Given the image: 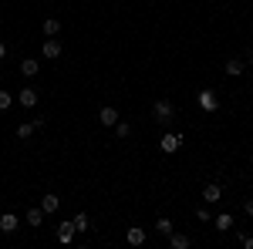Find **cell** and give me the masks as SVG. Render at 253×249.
I'll use <instances>...</instances> for the list:
<instances>
[{
	"label": "cell",
	"mask_w": 253,
	"mask_h": 249,
	"mask_svg": "<svg viewBox=\"0 0 253 249\" xmlns=\"http://www.w3.org/2000/svg\"><path fill=\"white\" fill-rule=\"evenodd\" d=\"M196 219H199V222H210V219H213V215H210V209H206V206H203V209H196Z\"/></svg>",
	"instance_id": "cell-23"
},
{
	"label": "cell",
	"mask_w": 253,
	"mask_h": 249,
	"mask_svg": "<svg viewBox=\"0 0 253 249\" xmlns=\"http://www.w3.org/2000/svg\"><path fill=\"white\" fill-rule=\"evenodd\" d=\"M7 58V44H3V40H0V61Z\"/></svg>",
	"instance_id": "cell-26"
},
{
	"label": "cell",
	"mask_w": 253,
	"mask_h": 249,
	"mask_svg": "<svg viewBox=\"0 0 253 249\" xmlns=\"http://www.w3.org/2000/svg\"><path fill=\"white\" fill-rule=\"evenodd\" d=\"M41 222H44V209H27V226H41Z\"/></svg>",
	"instance_id": "cell-19"
},
{
	"label": "cell",
	"mask_w": 253,
	"mask_h": 249,
	"mask_svg": "<svg viewBox=\"0 0 253 249\" xmlns=\"http://www.w3.org/2000/svg\"><path fill=\"white\" fill-rule=\"evenodd\" d=\"M58 239H61V243H71V239H75V226H71V222H61Z\"/></svg>",
	"instance_id": "cell-16"
},
{
	"label": "cell",
	"mask_w": 253,
	"mask_h": 249,
	"mask_svg": "<svg viewBox=\"0 0 253 249\" xmlns=\"http://www.w3.org/2000/svg\"><path fill=\"white\" fill-rule=\"evenodd\" d=\"M71 226H75V232H88V229H91V226H88V215H84V212H78V215L71 219Z\"/></svg>",
	"instance_id": "cell-18"
},
{
	"label": "cell",
	"mask_w": 253,
	"mask_h": 249,
	"mask_svg": "<svg viewBox=\"0 0 253 249\" xmlns=\"http://www.w3.org/2000/svg\"><path fill=\"white\" fill-rule=\"evenodd\" d=\"M216 229L230 232V229H233V215H230V212H219V215H216Z\"/></svg>",
	"instance_id": "cell-14"
},
{
	"label": "cell",
	"mask_w": 253,
	"mask_h": 249,
	"mask_svg": "<svg viewBox=\"0 0 253 249\" xmlns=\"http://www.w3.org/2000/svg\"><path fill=\"white\" fill-rule=\"evenodd\" d=\"M172 115H175V105H172V101H166V98H162V101L152 105V118L162 121V125H166V121H172Z\"/></svg>",
	"instance_id": "cell-1"
},
{
	"label": "cell",
	"mask_w": 253,
	"mask_h": 249,
	"mask_svg": "<svg viewBox=\"0 0 253 249\" xmlns=\"http://www.w3.org/2000/svg\"><path fill=\"white\" fill-rule=\"evenodd\" d=\"M219 199H223V189H219L216 182H210V185L203 189V202H206V206H216Z\"/></svg>",
	"instance_id": "cell-6"
},
{
	"label": "cell",
	"mask_w": 253,
	"mask_h": 249,
	"mask_svg": "<svg viewBox=\"0 0 253 249\" xmlns=\"http://www.w3.org/2000/svg\"><path fill=\"white\" fill-rule=\"evenodd\" d=\"M199 108H203V111H216V108H219V101H216L213 91H199Z\"/></svg>",
	"instance_id": "cell-7"
},
{
	"label": "cell",
	"mask_w": 253,
	"mask_h": 249,
	"mask_svg": "<svg viewBox=\"0 0 253 249\" xmlns=\"http://www.w3.org/2000/svg\"><path fill=\"white\" fill-rule=\"evenodd\" d=\"M240 243H243V249H253V236H243L240 232Z\"/></svg>",
	"instance_id": "cell-24"
},
{
	"label": "cell",
	"mask_w": 253,
	"mask_h": 249,
	"mask_svg": "<svg viewBox=\"0 0 253 249\" xmlns=\"http://www.w3.org/2000/svg\"><path fill=\"white\" fill-rule=\"evenodd\" d=\"M14 101H17L20 108H38V101H41V91H38V88H20Z\"/></svg>",
	"instance_id": "cell-2"
},
{
	"label": "cell",
	"mask_w": 253,
	"mask_h": 249,
	"mask_svg": "<svg viewBox=\"0 0 253 249\" xmlns=\"http://www.w3.org/2000/svg\"><path fill=\"white\" fill-rule=\"evenodd\" d=\"M34 132H38V128H34V121H24V125H17V138H20V142H27Z\"/></svg>",
	"instance_id": "cell-17"
},
{
	"label": "cell",
	"mask_w": 253,
	"mask_h": 249,
	"mask_svg": "<svg viewBox=\"0 0 253 249\" xmlns=\"http://www.w3.org/2000/svg\"><path fill=\"white\" fill-rule=\"evenodd\" d=\"M38 71H41V61L38 58H24V61H20V74H24V77H34Z\"/></svg>",
	"instance_id": "cell-8"
},
{
	"label": "cell",
	"mask_w": 253,
	"mask_h": 249,
	"mask_svg": "<svg viewBox=\"0 0 253 249\" xmlns=\"http://www.w3.org/2000/svg\"><path fill=\"white\" fill-rule=\"evenodd\" d=\"M41 209H44V215H47V212H58L61 209V199L54 195V192H47V195L41 199Z\"/></svg>",
	"instance_id": "cell-10"
},
{
	"label": "cell",
	"mask_w": 253,
	"mask_h": 249,
	"mask_svg": "<svg viewBox=\"0 0 253 249\" xmlns=\"http://www.w3.org/2000/svg\"><path fill=\"white\" fill-rule=\"evenodd\" d=\"M98 121H101L105 128H115V121H118V111L112 108V105H105V108H98Z\"/></svg>",
	"instance_id": "cell-5"
},
{
	"label": "cell",
	"mask_w": 253,
	"mask_h": 249,
	"mask_svg": "<svg viewBox=\"0 0 253 249\" xmlns=\"http://www.w3.org/2000/svg\"><path fill=\"white\" fill-rule=\"evenodd\" d=\"M156 229H159V236H169V232L175 229L172 226V219H166V215H159V222H156Z\"/></svg>",
	"instance_id": "cell-20"
},
{
	"label": "cell",
	"mask_w": 253,
	"mask_h": 249,
	"mask_svg": "<svg viewBox=\"0 0 253 249\" xmlns=\"http://www.w3.org/2000/svg\"><path fill=\"white\" fill-rule=\"evenodd\" d=\"M10 105H14V95L10 91H0V111H7Z\"/></svg>",
	"instance_id": "cell-22"
},
{
	"label": "cell",
	"mask_w": 253,
	"mask_h": 249,
	"mask_svg": "<svg viewBox=\"0 0 253 249\" xmlns=\"http://www.w3.org/2000/svg\"><path fill=\"white\" fill-rule=\"evenodd\" d=\"M125 239H128V246H142L145 243V229L142 226H132V229L125 232Z\"/></svg>",
	"instance_id": "cell-11"
},
{
	"label": "cell",
	"mask_w": 253,
	"mask_h": 249,
	"mask_svg": "<svg viewBox=\"0 0 253 249\" xmlns=\"http://www.w3.org/2000/svg\"><path fill=\"white\" fill-rule=\"evenodd\" d=\"M243 68H247V64H243L240 58H230V61H226V74H230V77H240V74H243Z\"/></svg>",
	"instance_id": "cell-15"
},
{
	"label": "cell",
	"mask_w": 253,
	"mask_h": 249,
	"mask_svg": "<svg viewBox=\"0 0 253 249\" xmlns=\"http://www.w3.org/2000/svg\"><path fill=\"white\" fill-rule=\"evenodd\" d=\"M17 229V215H14V212H3V215H0V232H14Z\"/></svg>",
	"instance_id": "cell-13"
},
{
	"label": "cell",
	"mask_w": 253,
	"mask_h": 249,
	"mask_svg": "<svg viewBox=\"0 0 253 249\" xmlns=\"http://www.w3.org/2000/svg\"><path fill=\"white\" fill-rule=\"evenodd\" d=\"M41 58L44 61H58L61 58V40L58 37H44V44H41Z\"/></svg>",
	"instance_id": "cell-3"
},
{
	"label": "cell",
	"mask_w": 253,
	"mask_h": 249,
	"mask_svg": "<svg viewBox=\"0 0 253 249\" xmlns=\"http://www.w3.org/2000/svg\"><path fill=\"white\" fill-rule=\"evenodd\" d=\"M41 31H44V37H58V34H61V20L58 17H47L44 24H41Z\"/></svg>",
	"instance_id": "cell-9"
},
{
	"label": "cell",
	"mask_w": 253,
	"mask_h": 249,
	"mask_svg": "<svg viewBox=\"0 0 253 249\" xmlns=\"http://www.w3.org/2000/svg\"><path fill=\"white\" fill-rule=\"evenodd\" d=\"M179 145H182V135H162V142H159V148H162L166 155H175Z\"/></svg>",
	"instance_id": "cell-4"
},
{
	"label": "cell",
	"mask_w": 253,
	"mask_h": 249,
	"mask_svg": "<svg viewBox=\"0 0 253 249\" xmlns=\"http://www.w3.org/2000/svg\"><path fill=\"white\" fill-rule=\"evenodd\" d=\"M169 246L172 249H189V236H186V232H169Z\"/></svg>",
	"instance_id": "cell-12"
},
{
	"label": "cell",
	"mask_w": 253,
	"mask_h": 249,
	"mask_svg": "<svg viewBox=\"0 0 253 249\" xmlns=\"http://www.w3.org/2000/svg\"><path fill=\"white\" fill-rule=\"evenodd\" d=\"M115 135H118V138H128V135H132V125L118 118V121H115Z\"/></svg>",
	"instance_id": "cell-21"
},
{
	"label": "cell",
	"mask_w": 253,
	"mask_h": 249,
	"mask_svg": "<svg viewBox=\"0 0 253 249\" xmlns=\"http://www.w3.org/2000/svg\"><path fill=\"white\" fill-rule=\"evenodd\" d=\"M243 212H247V215H253V199H247V202H243Z\"/></svg>",
	"instance_id": "cell-25"
}]
</instances>
